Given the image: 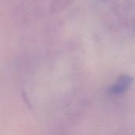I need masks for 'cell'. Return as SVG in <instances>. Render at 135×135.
Wrapping results in <instances>:
<instances>
[{"label": "cell", "instance_id": "6da1fadb", "mask_svg": "<svg viewBox=\"0 0 135 135\" xmlns=\"http://www.w3.org/2000/svg\"><path fill=\"white\" fill-rule=\"evenodd\" d=\"M134 79L129 75L119 77L109 88V93L112 95H120L125 93L132 85Z\"/></svg>", "mask_w": 135, "mask_h": 135}]
</instances>
